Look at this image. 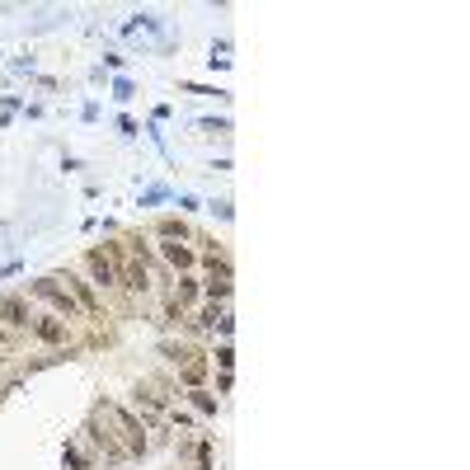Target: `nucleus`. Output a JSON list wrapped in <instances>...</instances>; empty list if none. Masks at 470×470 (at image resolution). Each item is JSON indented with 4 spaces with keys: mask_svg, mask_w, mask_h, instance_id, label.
Masks as SVG:
<instances>
[{
    "mask_svg": "<svg viewBox=\"0 0 470 470\" xmlns=\"http://www.w3.org/2000/svg\"><path fill=\"white\" fill-rule=\"evenodd\" d=\"M193 301H197V282H188V277H184V282L175 287V296H170V311L179 315V311H188Z\"/></svg>",
    "mask_w": 470,
    "mask_h": 470,
    "instance_id": "obj_7",
    "label": "nucleus"
},
{
    "mask_svg": "<svg viewBox=\"0 0 470 470\" xmlns=\"http://www.w3.org/2000/svg\"><path fill=\"white\" fill-rule=\"evenodd\" d=\"M160 235H165V240H184V235H188V226H184L179 216H165V221H160Z\"/></svg>",
    "mask_w": 470,
    "mask_h": 470,
    "instance_id": "obj_10",
    "label": "nucleus"
},
{
    "mask_svg": "<svg viewBox=\"0 0 470 470\" xmlns=\"http://www.w3.org/2000/svg\"><path fill=\"white\" fill-rule=\"evenodd\" d=\"M66 461H71V466H76V470H90V466H85V456H80L76 447H66Z\"/></svg>",
    "mask_w": 470,
    "mask_h": 470,
    "instance_id": "obj_14",
    "label": "nucleus"
},
{
    "mask_svg": "<svg viewBox=\"0 0 470 470\" xmlns=\"http://www.w3.org/2000/svg\"><path fill=\"white\" fill-rule=\"evenodd\" d=\"M179 367H184V381H188V386H193V391H197V381H202V376H207V362H202V357H197V352H188V357H184V362H179Z\"/></svg>",
    "mask_w": 470,
    "mask_h": 470,
    "instance_id": "obj_9",
    "label": "nucleus"
},
{
    "mask_svg": "<svg viewBox=\"0 0 470 470\" xmlns=\"http://www.w3.org/2000/svg\"><path fill=\"white\" fill-rule=\"evenodd\" d=\"M207 296H231V277H212V282H207Z\"/></svg>",
    "mask_w": 470,
    "mask_h": 470,
    "instance_id": "obj_13",
    "label": "nucleus"
},
{
    "mask_svg": "<svg viewBox=\"0 0 470 470\" xmlns=\"http://www.w3.org/2000/svg\"><path fill=\"white\" fill-rule=\"evenodd\" d=\"M160 250H165V259H170L175 268H193V264H197V259H193V250H184V245H175V240H165Z\"/></svg>",
    "mask_w": 470,
    "mask_h": 470,
    "instance_id": "obj_8",
    "label": "nucleus"
},
{
    "mask_svg": "<svg viewBox=\"0 0 470 470\" xmlns=\"http://www.w3.org/2000/svg\"><path fill=\"white\" fill-rule=\"evenodd\" d=\"M108 414H113V428L122 432V447L127 451H146V428H137V419H132L127 410H108Z\"/></svg>",
    "mask_w": 470,
    "mask_h": 470,
    "instance_id": "obj_3",
    "label": "nucleus"
},
{
    "mask_svg": "<svg viewBox=\"0 0 470 470\" xmlns=\"http://www.w3.org/2000/svg\"><path fill=\"white\" fill-rule=\"evenodd\" d=\"M0 348H10V339H5V330H0Z\"/></svg>",
    "mask_w": 470,
    "mask_h": 470,
    "instance_id": "obj_15",
    "label": "nucleus"
},
{
    "mask_svg": "<svg viewBox=\"0 0 470 470\" xmlns=\"http://www.w3.org/2000/svg\"><path fill=\"white\" fill-rule=\"evenodd\" d=\"M85 264H90V273H95V282H99V287H122L118 259L108 254V250H90V254H85Z\"/></svg>",
    "mask_w": 470,
    "mask_h": 470,
    "instance_id": "obj_2",
    "label": "nucleus"
},
{
    "mask_svg": "<svg viewBox=\"0 0 470 470\" xmlns=\"http://www.w3.org/2000/svg\"><path fill=\"white\" fill-rule=\"evenodd\" d=\"M137 410H146V414H160V395H151V391H137Z\"/></svg>",
    "mask_w": 470,
    "mask_h": 470,
    "instance_id": "obj_12",
    "label": "nucleus"
},
{
    "mask_svg": "<svg viewBox=\"0 0 470 470\" xmlns=\"http://www.w3.org/2000/svg\"><path fill=\"white\" fill-rule=\"evenodd\" d=\"M33 296H42V301L57 311V320H76V315H85V311L76 306V296L57 287V277H42V282H33Z\"/></svg>",
    "mask_w": 470,
    "mask_h": 470,
    "instance_id": "obj_1",
    "label": "nucleus"
},
{
    "mask_svg": "<svg viewBox=\"0 0 470 470\" xmlns=\"http://www.w3.org/2000/svg\"><path fill=\"white\" fill-rule=\"evenodd\" d=\"M0 325H10V330H29V306H24L19 296H0Z\"/></svg>",
    "mask_w": 470,
    "mask_h": 470,
    "instance_id": "obj_5",
    "label": "nucleus"
},
{
    "mask_svg": "<svg viewBox=\"0 0 470 470\" xmlns=\"http://www.w3.org/2000/svg\"><path fill=\"white\" fill-rule=\"evenodd\" d=\"M188 400H193V405H197L202 414H216V400H212L207 391H188Z\"/></svg>",
    "mask_w": 470,
    "mask_h": 470,
    "instance_id": "obj_11",
    "label": "nucleus"
},
{
    "mask_svg": "<svg viewBox=\"0 0 470 470\" xmlns=\"http://www.w3.org/2000/svg\"><path fill=\"white\" fill-rule=\"evenodd\" d=\"M118 273H122V287H132V292H146V287H151V277L141 268V254L127 259V264H118Z\"/></svg>",
    "mask_w": 470,
    "mask_h": 470,
    "instance_id": "obj_6",
    "label": "nucleus"
},
{
    "mask_svg": "<svg viewBox=\"0 0 470 470\" xmlns=\"http://www.w3.org/2000/svg\"><path fill=\"white\" fill-rule=\"evenodd\" d=\"M0 362H5V348H0Z\"/></svg>",
    "mask_w": 470,
    "mask_h": 470,
    "instance_id": "obj_16",
    "label": "nucleus"
},
{
    "mask_svg": "<svg viewBox=\"0 0 470 470\" xmlns=\"http://www.w3.org/2000/svg\"><path fill=\"white\" fill-rule=\"evenodd\" d=\"M29 330L38 334L42 343H66V320H57V315H29Z\"/></svg>",
    "mask_w": 470,
    "mask_h": 470,
    "instance_id": "obj_4",
    "label": "nucleus"
}]
</instances>
